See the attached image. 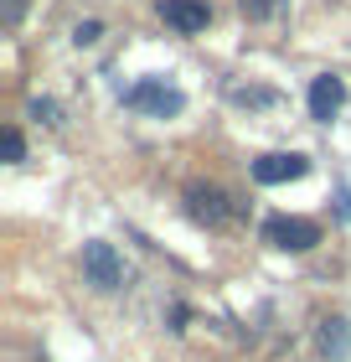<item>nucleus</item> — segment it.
<instances>
[{
	"instance_id": "obj_7",
	"label": "nucleus",
	"mask_w": 351,
	"mask_h": 362,
	"mask_svg": "<svg viewBox=\"0 0 351 362\" xmlns=\"http://www.w3.org/2000/svg\"><path fill=\"white\" fill-rule=\"evenodd\" d=\"M186 212L196 223H222L227 218V197L217 192V187H191L186 192Z\"/></svg>"
},
{
	"instance_id": "obj_8",
	"label": "nucleus",
	"mask_w": 351,
	"mask_h": 362,
	"mask_svg": "<svg viewBox=\"0 0 351 362\" xmlns=\"http://www.w3.org/2000/svg\"><path fill=\"white\" fill-rule=\"evenodd\" d=\"M321 347H326V352H336V357L346 352V321H326V332H321Z\"/></svg>"
},
{
	"instance_id": "obj_5",
	"label": "nucleus",
	"mask_w": 351,
	"mask_h": 362,
	"mask_svg": "<svg viewBox=\"0 0 351 362\" xmlns=\"http://www.w3.org/2000/svg\"><path fill=\"white\" fill-rule=\"evenodd\" d=\"M341 104H346V83H341L336 73H321L310 83V114H315V119H331Z\"/></svg>"
},
{
	"instance_id": "obj_4",
	"label": "nucleus",
	"mask_w": 351,
	"mask_h": 362,
	"mask_svg": "<svg viewBox=\"0 0 351 362\" xmlns=\"http://www.w3.org/2000/svg\"><path fill=\"white\" fill-rule=\"evenodd\" d=\"M305 166H310L305 156H263V160H254V181L258 187H279V181L305 176Z\"/></svg>"
},
{
	"instance_id": "obj_10",
	"label": "nucleus",
	"mask_w": 351,
	"mask_h": 362,
	"mask_svg": "<svg viewBox=\"0 0 351 362\" xmlns=\"http://www.w3.org/2000/svg\"><path fill=\"white\" fill-rule=\"evenodd\" d=\"M21 151H26V145H21V129H6V160H21Z\"/></svg>"
},
{
	"instance_id": "obj_6",
	"label": "nucleus",
	"mask_w": 351,
	"mask_h": 362,
	"mask_svg": "<svg viewBox=\"0 0 351 362\" xmlns=\"http://www.w3.org/2000/svg\"><path fill=\"white\" fill-rule=\"evenodd\" d=\"M160 16H165V26L186 31V37L207 26V6H202V0H160Z\"/></svg>"
},
{
	"instance_id": "obj_11",
	"label": "nucleus",
	"mask_w": 351,
	"mask_h": 362,
	"mask_svg": "<svg viewBox=\"0 0 351 362\" xmlns=\"http://www.w3.org/2000/svg\"><path fill=\"white\" fill-rule=\"evenodd\" d=\"M21 6H26V0H6V6H0V21L16 26V21H21Z\"/></svg>"
},
{
	"instance_id": "obj_1",
	"label": "nucleus",
	"mask_w": 351,
	"mask_h": 362,
	"mask_svg": "<svg viewBox=\"0 0 351 362\" xmlns=\"http://www.w3.org/2000/svg\"><path fill=\"white\" fill-rule=\"evenodd\" d=\"M124 104L140 109V114H160V119H165V114H181V109H186V98H181V88L165 83V78H145V83H135V88L124 93Z\"/></svg>"
},
{
	"instance_id": "obj_9",
	"label": "nucleus",
	"mask_w": 351,
	"mask_h": 362,
	"mask_svg": "<svg viewBox=\"0 0 351 362\" xmlns=\"http://www.w3.org/2000/svg\"><path fill=\"white\" fill-rule=\"evenodd\" d=\"M31 114H37V119H47V124H57V104H52V98H37V104H31Z\"/></svg>"
},
{
	"instance_id": "obj_2",
	"label": "nucleus",
	"mask_w": 351,
	"mask_h": 362,
	"mask_svg": "<svg viewBox=\"0 0 351 362\" xmlns=\"http://www.w3.org/2000/svg\"><path fill=\"white\" fill-rule=\"evenodd\" d=\"M263 238H269L274 243V249H310V243L315 238H321V228H315L310 218H269V223H263Z\"/></svg>"
},
{
	"instance_id": "obj_3",
	"label": "nucleus",
	"mask_w": 351,
	"mask_h": 362,
	"mask_svg": "<svg viewBox=\"0 0 351 362\" xmlns=\"http://www.w3.org/2000/svg\"><path fill=\"white\" fill-rule=\"evenodd\" d=\"M83 274H88L98 290H114L124 279V264H119V254H114L109 243H83Z\"/></svg>"
}]
</instances>
